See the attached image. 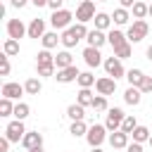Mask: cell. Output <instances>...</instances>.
<instances>
[{
	"label": "cell",
	"instance_id": "38",
	"mask_svg": "<svg viewBox=\"0 0 152 152\" xmlns=\"http://www.w3.org/2000/svg\"><path fill=\"white\" fill-rule=\"evenodd\" d=\"M93 109H95V112H107V109H109V107H107V95H95Z\"/></svg>",
	"mask_w": 152,
	"mask_h": 152
},
{
	"label": "cell",
	"instance_id": "40",
	"mask_svg": "<svg viewBox=\"0 0 152 152\" xmlns=\"http://www.w3.org/2000/svg\"><path fill=\"white\" fill-rule=\"evenodd\" d=\"M0 76H10V57L2 52L0 57Z\"/></svg>",
	"mask_w": 152,
	"mask_h": 152
},
{
	"label": "cell",
	"instance_id": "41",
	"mask_svg": "<svg viewBox=\"0 0 152 152\" xmlns=\"http://www.w3.org/2000/svg\"><path fill=\"white\" fill-rule=\"evenodd\" d=\"M140 90H142V95L152 93V76H145V78H142V83H140Z\"/></svg>",
	"mask_w": 152,
	"mask_h": 152
},
{
	"label": "cell",
	"instance_id": "12",
	"mask_svg": "<svg viewBox=\"0 0 152 152\" xmlns=\"http://www.w3.org/2000/svg\"><path fill=\"white\" fill-rule=\"evenodd\" d=\"M24 93H26V88H24V86H19V83H14V81H7V83L2 86V97H10V100H19Z\"/></svg>",
	"mask_w": 152,
	"mask_h": 152
},
{
	"label": "cell",
	"instance_id": "22",
	"mask_svg": "<svg viewBox=\"0 0 152 152\" xmlns=\"http://www.w3.org/2000/svg\"><path fill=\"white\" fill-rule=\"evenodd\" d=\"M40 43H43L45 50H52V48H57V43H62V36H57V31H48L40 38Z\"/></svg>",
	"mask_w": 152,
	"mask_h": 152
},
{
	"label": "cell",
	"instance_id": "7",
	"mask_svg": "<svg viewBox=\"0 0 152 152\" xmlns=\"http://www.w3.org/2000/svg\"><path fill=\"white\" fill-rule=\"evenodd\" d=\"M24 133H26V128H24V121H19V119H14L5 126V135H7L10 142H21Z\"/></svg>",
	"mask_w": 152,
	"mask_h": 152
},
{
	"label": "cell",
	"instance_id": "2",
	"mask_svg": "<svg viewBox=\"0 0 152 152\" xmlns=\"http://www.w3.org/2000/svg\"><path fill=\"white\" fill-rule=\"evenodd\" d=\"M71 19H74V14L69 12V10H55L52 12V17H50V24H52V28L55 31H64V28H69L71 26Z\"/></svg>",
	"mask_w": 152,
	"mask_h": 152
},
{
	"label": "cell",
	"instance_id": "8",
	"mask_svg": "<svg viewBox=\"0 0 152 152\" xmlns=\"http://www.w3.org/2000/svg\"><path fill=\"white\" fill-rule=\"evenodd\" d=\"M7 36L19 40V38L28 36V26H24L21 19H7Z\"/></svg>",
	"mask_w": 152,
	"mask_h": 152
},
{
	"label": "cell",
	"instance_id": "27",
	"mask_svg": "<svg viewBox=\"0 0 152 152\" xmlns=\"http://www.w3.org/2000/svg\"><path fill=\"white\" fill-rule=\"evenodd\" d=\"M24 88H26V95H38V93L43 90V83H40V78H36V76H31V78H26V83H24Z\"/></svg>",
	"mask_w": 152,
	"mask_h": 152
},
{
	"label": "cell",
	"instance_id": "23",
	"mask_svg": "<svg viewBox=\"0 0 152 152\" xmlns=\"http://www.w3.org/2000/svg\"><path fill=\"white\" fill-rule=\"evenodd\" d=\"M71 64H74V57H71L69 50H62V52L55 55V66L57 69H64V66H71Z\"/></svg>",
	"mask_w": 152,
	"mask_h": 152
},
{
	"label": "cell",
	"instance_id": "10",
	"mask_svg": "<svg viewBox=\"0 0 152 152\" xmlns=\"http://www.w3.org/2000/svg\"><path fill=\"white\" fill-rule=\"evenodd\" d=\"M78 69H76V64H71V66H64V69H57V74H55V78H57V83H74L76 78H78Z\"/></svg>",
	"mask_w": 152,
	"mask_h": 152
},
{
	"label": "cell",
	"instance_id": "36",
	"mask_svg": "<svg viewBox=\"0 0 152 152\" xmlns=\"http://www.w3.org/2000/svg\"><path fill=\"white\" fill-rule=\"evenodd\" d=\"M14 114V104L10 97H2L0 100V116H12Z\"/></svg>",
	"mask_w": 152,
	"mask_h": 152
},
{
	"label": "cell",
	"instance_id": "39",
	"mask_svg": "<svg viewBox=\"0 0 152 152\" xmlns=\"http://www.w3.org/2000/svg\"><path fill=\"white\" fill-rule=\"evenodd\" d=\"M135 126H138V121H135V116H131V114H126V119H124V124H121V131H126V133L131 135Z\"/></svg>",
	"mask_w": 152,
	"mask_h": 152
},
{
	"label": "cell",
	"instance_id": "47",
	"mask_svg": "<svg viewBox=\"0 0 152 152\" xmlns=\"http://www.w3.org/2000/svg\"><path fill=\"white\" fill-rule=\"evenodd\" d=\"M31 2H33L36 7H45V5H48V0H31Z\"/></svg>",
	"mask_w": 152,
	"mask_h": 152
},
{
	"label": "cell",
	"instance_id": "25",
	"mask_svg": "<svg viewBox=\"0 0 152 152\" xmlns=\"http://www.w3.org/2000/svg\"><path fill=\"white\" fill-rule=\"evenodd\" d=\"M36 74H38L40 78H55L57 66H55V64H36Z\"/></svg>",
	"mask_w": 152,
	"mask_h": 152
},
{
	"label": "cell",
	"instance_id": "24",
	"mask_svg": "<svg viewBox=\"0 0 152 152\" xmlns=\"http://www.w3.org/2000/svg\"><path fill=\"white\" fill-rule=\"evenodd\" d=\"M128 19H131V14H128V10H126V7H116V10H114V14H112V21H114L116 26L128 24Z\"/></svg>",
	"mask_w": 152,
	"mask_h": 152
},
{
	"label": "cell",
	"instance_id": "30",
	"mask_svg": "<svg viewBox=\"0 0 152 152\" xmlns=\"http://www.w3.org/2000/svg\"><path fill=\"white\" fill-rule=\"evenodd\" d=\"M131 135H133V140H135V142H147L152 133H150V128H147V126H140V124H138V126L133 128V133H131Z\"/></svg>",
	"mask_w": 152,
	"mask_h": 152
},
{
	"label": "cell",
	"instance_id": "49",
	"mask_svg": "<svg viewBox=\"0 0 152 152\" xmlns=\"http://www.w3.org/2000/svg\"><path fill=\"white\" fill-rule=\"evenodd\" d=\"M28 152H45V150H43V145H40V147H33V150H28Z\"/></svg>",
	"mask_w": 152,
	"mask_h": 152
},
{
	"label": "cell",
	"instance_id": "6",
	"mask_svg": "<svg viewBox=\"0 0 152 152\" xmlns=\"http://www.w3.org/2000/svg\"><path fill=\"white\" fill-rule=\"evenodd\" d=\"M102 66H104V71H107V76H112V78H121V76H126V69H124V64H121V59L114 55V57H107L104 62H102Z\"/></svg>",
	"mask_w": 152,
	"mask_h": 152
},
{
	"label": "cell",
	"instance_id": "46",
	"mask_svg": "<svg viewBox=\"0 0 152 152\" xmlns=\"http://www.w3.org/2000/svg\"><path fill=\"white\" fill-rule=\"evenodd\" d=\"M119 2H121V7H126V10H131V7H133V5L138 2V0H119Z\"/></svg>",
	"mask_w": 152,
	"mask_h": 152
},
{
	"label": "cell",
	"instance_id": "4",
	"mask_svg": "<svg viewBox=\"0 0 152 152\" xmlns=\"http://www.w3.org/2000/svg\"><path fill=\"white\" fill-rule=\"evenodd\" d=\"M104 138H107V126H102V124H93L86 133V140L90 147H100L104 142Z\"/></svg>",
	"mask_w": 152,
	"mask_h": 152
},
{
	"label": "cell",
	"instance_id": "20",
	"mask_svg": "<svg viewBox=\"0 0 152 152\" xmlns=\"http://www.w3.org/2000/svg\"><path fill=\"white\" fill-rule=\"evenodd\" d=\"M66 116H69L71 121H83V119H86V107L78 104V102L69 104V107H66Z\"/></svg>",
	"mask_w": 152,
	"mask_h": 152
},
{
	"label": "cell",
	"instance_id": "16",
	"mask_svg": "<svg viewBox=\"0 0 152 152\" xmlns=\"http://www.w3.org/2000/svg\"><path fill=\"white\" fill-rule=\"evenodd\" d=\"M43 36H45V19H40V17L31 19V24H28V38H43Z\"/></svg>",
	"mask_w": 152,
	"mask_h": 152
},
{
	"label": "cell",
	"instance_id": "1",
	"mask_svg": "<svg viewBox=\"0 0 152 152\" xmlns=\"http://www.w3.org/2000/svg\"><path fill=\"white\" fill-rule=\"evenodd\" d=\"M147 33H150L147 21L145 19H133V24L126 31V38H128V43H140L142 38H147Z\"/></svg>",
	"mask_w": 152,
	"mask_h": 152
},
{
	"label": "cell",
	"instance_id": "18",
	"mask_svg": "<svg viewBox=\"0 0 152 152\" xmlns=\"http://www.w3.org/2000/svg\"><path fill=\"white\" fill-rule=\"evenodd\" d=\"M86 40H88V45H93V48H102V45L107 43V33L100 31V28H93V31H88Z\"/></svg>",
	"mask_w": 152,
	"mask_h": 152
},
{
	"label": "cell",
	"instance_id": "28",
	"mask_svg": "<svg viewBox=\"0 0 152 152\" xmlns=\"http://www.w3.org/2000/svg\"><path fill=\"white\" fill-rule=\"evenodd\" d=\"M93 100H95V95L90 93V88H81L78 95H76V102L83 104V107H93Z\"/></svg>",
	"mask_w": 152,
	"mask_h": 152
},
{
	"label": "cell",
	"instance_id": "44",
	"mask_svg": "<svg viewBox=\"0 0 152 152\" xmlns=\"http://www.w3.org/2000/svg\"><path fill=\"white\" fill-rule=\"evenodd\" d=\"M10 145H12V142L7 140V135H2V138H0V152H7V150H10Z\"/></svg>",
	"mask_w": 152,
	"mask_h": 152
},
{
	"label": "cell",
	"instance_id": "48",
	"mask_svg": "<svg viewBox=\"0 0 152 152\" xmlns=\"http://www.w3.org/2000/svg\"><path fill=\"white\" fill-rule=\"evenodd\" d=\"M145 55H147V59H150V62H152V45H150V48H147V52H145Z\"/></svg>",
	"mask_w": 152,
	"mask_h": 152
},
{
	"label": "cell",
	"instance_id": "33",
	"mask_svg": "<svg viewBox=\"0 0 152 152\" xmlns=\"http://www.w3.org/2000/svg\"><path fill=\"white\" fill-rule=\"evenodd\" d=\"M28 114H31V107H28L26 102H17V104H14V114H12L14 119H19V121H24V119H26Z\"/></svg>",
	"mask_w": 152,
	"mask_h": 152
},
{
	"label": "cell",
	"instance_id": "3",
	"mask_svg": "<svg viewBox=\"0 0 152 152\" xmlns=\"http://www.w3.org/2000/svg\"><path fill=\"white\" fill-rule=\"evenodd\" d=\"M95 0H81L78 2V7H76V21H81V24H88V21H93L95 19Z\"/></svg>",
	"mask_w": 152,
	"mask_h": 152
},
{
	"label": "cell",
	"instance_id": "21",
	"mask_svg": "<svg viewBox=\"0 0 152 152\" xmlns=\"http://www.w3.org/2000/svg\"><path fill=\"white\" fill-rule=\"evenodd\" d=\"M93 21H95V28H100V31H109V26H112V14H107V12H97Z\"/></svg>",
	"mask_w": 152,
	"mask_h": 152
},
{
	"label": "cell",
	"instance_id": "52",
	"mask_svg": "<svg viewBox=\"0 0 152 152\" xmlns=\"http://www.w3.org/2000/svg\"><path fill=\"white\" fill-rule=\"evenodd\" d=\"M147 142H150V147H152V135H150V140H147Z\"/></svg>",
	"mask_w": 152,
	"mask_h": 152
},
{
	"label": "cell",
	"instance_id": "50",
	"mask_svg": "<svg viewBox=\"0 0 152 152\" xmlns=\"http://www.w3.org/2000/svg\"><path fill=\"white\" fill-rule=\"evenodd\" d=\"M90 152H104L102 147H90Z\"/></svg>",
	"mask_w": 152,
	"mask_h": 152
},
{
	"label": "cell",
	"instance_id": "15",
	"mask_svg": "<svg viewBox=\"0 0 152 152\" xmlns=\"http://www.w3.org/2000/svg\"><path fill=\"white\" fill-rule=\"evenodd\" d=\"M124 102H126V104H131V107H138V104L142 102V90H140V88H135V86H128V88H126V93H124Z\"/></svg>",
	"mask_w": 152,
	"mask_h": 152
},
{
	"label": "cell",
	"instance_id": "34",
	"mask_svg": "<svg viewBox=\"0 0 152 152\" xmlns=\"http://www.w3.org/2000/svg\"><path fill=\"white\" fill-rule=\"evenodd\" d=\"M131 10H133V19H145V17H147V10H150V5H145L142 0H138V2H135Z\"/></svg>",
	"mask_w": 152,
	"mask_h": 152
},
{
	"label": "cell",
	"instance_id": "11",
	"mask_svg": "<svg viewBox=\"0 0 152 152\" xmlns=\"http://www.w3.org/2000/svg\"><path fill=\"white\" fill-rule=\"evenodd\" d=\"M83 59H86V64L93 69V66H100L104 59H102V55H100V48H93V45H88L86 50H83Z\"/></svg>",
	"mask_w": 152,
	"mask_h": 152
},
{
	"label": "cell",
	"instance_id": "17",
	"mask_svg": "<svg viewBox=\"0 0 152 152\" xmlns=\"http://www.w3.org/2000/svg\"><path fill=\"white\" fill-rule=\"evenodd\" d=\"M81 38H78V33L74 31V26H69V28H64L62 31V45H64V50H71V48H76V43H78Z\"/></svg>",
	"mask_w": 152,
	"mask_h": 152
},
{
	"label": "cell",
	"instance_id": "45",
	"mask_svg": "<svg viewBox=\"0 0 152 152\" xmlns=\"http://www.w3.org/2000/svg\"><path fill=\"white\" fill-rule=\"evenodd\" d=\"M26 2H31V0H10V5H12V7H17V10L26 7Z\"/></svg>",
	"mask_w": 152,
	"mask_h": 152
},
{
	"label": "cell",
	"instance_id": "9",
	"mask_svg": "<svg viewBox=\"0 0 152 152\" xmlns=\"http://www.w3.org/2000/svg\"><path fill=\"white\" fill-rule=\"evenodd\" d=\"M95 90H97V95H112V93L116 90V78H112V76H100V78L95 81Z\"/></svg>",
	"mask_w": 152,
	"mask_h": 152
},
{
	"label": "cell",
	"instance_id": "51",
	"mask_svg": "<svg viewBox=\"0 0 152 152\" xmlns=\"http://www.w3.org/2000/svg\"><path fill=\"white\" fill-rule=\"evenodd\" d=\"M147 14H150V17H152V5H150V10H147Z\"/></svg>",
	"mask_w": 152,
	"mask_h": 152
},
{
	"label": "cell",
	"instance_id": "14",
	"mask_svg": "<svg viewBox=\"0 0 152 152\" xmlns=\"http://www.w3.org/2000/svg\"><path fill=\"white\" fill-rule=\"evenodd\" d=\"M128 138H131V135H128L126 131H121V128H119V131L109 133V145H112L114 150H126V145H128Z\"/></svg>",
	"mask_w": 152,
	"mask_h": 152
},
{
	"label": "cell",
	"instance_id": "29",
	"mask_svg": "<svg viewBox=\"0 0 152 152\" xmlns=\"http://www.w3.org/2000/svg\"><path fill=\"white\" fill-rule=\"evenodd\" d=\"M88 128H90V126H86V121H71V126H69V133H71L74 138H86Z\"/></svg>",
	"mask_w": 152,
	"mask_h": 152
},
{
	"label": "cell",
	"instance_id": "43",
	"mask_svg": "<svg viewBox=\"0 0 152 152\" xmlns=\"http://www.w3.org/2000/svg\"><path fill=\"white\" fill-rule=\"evenodd\" d=\"M62 5H64V0H48V7L55 12V10H62Z\"/></svg>",
	"mask_w": 152,
	"mask_h": 152
},
{
	"label": "cell",
	"instance_id": "42",
	"mask_svg": "<svg viewBox=\"0 0 152 152\" xmlns=\"http://www.w3.org/2000/svg\"><path fill=\"white\" fill-rule=\"evenodd\" d=\"M126 152H142V142H135V140L128 142L126 145Z\"/></svg>",
	"mask_w": 152,
	"mask_h": 152
},
{
	"label": "cell",
	"instance_id": "5",
	"mask_svg": "<svg viewBox=\"0 0 152 152\" xmlns=\"http://www.w3.org/2000/svg\"><path fill=\"white\" fill-rule=\"evenodd\" d=\"M124 119H126L124 109H119V107H112V109H107V119H104V126H107V131H109V133L119 131V128H121V124H124Z\"/></svg>",
	"mask_w": 152,
	"mask_h": 152
},
{
	"label": "cell",
	"instance_id": "35",
	"mask_svg": "<svg viewBox=\"0 0 152 152\" xmlns=\"http://www.w3.org/2000/svg\"><path fill=\"white\" fill-rule=\"evenodd\" d=\"M36 64H55V55L50 52V50H40L38 55H36Z\"/></svg>",
	"mask_w": 152,
	"mask_h": 152
},
{
	"label": "cell",
	"instance_id": "26",
	"mask_svg": "<svg viewBox=\"0 0 152 152\" xmlns=\"http://www.w3.org/2000/svg\"><path fill=\"white\" fill-rule=\"evenodd\" d=\"M142 78H145L142 69H131V71H126V81H128V86H135V88H140Z\"/></svg>",
	"mask_w": 152,
	"mask_h": 152
},
{
	"label": "cell",
	"instance_id": "31",
	"mask_svg": "<svg viewBox=\"0 0 152 152\" xmlns=\"http://www.w3.org/2000/svg\"><path fill=\"white\" fill-rule=\"evenodd\" d=\"M2 52H5L7 57L19 55V40H17V38H7V40L2 43Z\"/></svg>",
	"mask_w": 152,
	"mask_h": 152
},
{
	"label": "cell",
	"instance_id": "32",
	"mask_svg": "<svg viewBox=\"0 0 152 152\" xmlns=\"http://www.w3.org/2000/svg\"><path fill=\"white\" fill-rule=\"evenodd\" d=\"M95 81H97V78H95L90 71H81V74H78V78H76V83H78L81 88H93V86H95Z\"/></svg>",
	"mask_w": 152,
	"mask_h": 152
},
{
	"label": "cell",
	"instance_id": "19",
	"mask_svg": "<svg viewBox=\"0 0 152 152\" xmlns=\"http://www.w3.org/2000/svg\"><path fill=\"white\" fill-rule=\"evenodd\" d=\"M107 43L116 50V48H121V45H126L128 43V38H126V33L124 31H119V28H112L109 33H107Z\"/></svg>",
	"mask_w": 152,
	"mask_h": 152
},
{
	"label": "cell",
	"instance_id": "13",
	"mask_svg": "<svg viewBox=\"0 0 152 152\" xmlns=\"http://www.w3.org/2000/svg\"><path fill=\"white\" fill-rule=\"evenodd\" d=\"M21 145H24L26 150L40 147V145H43V133H38V131H26L24 138H21Z\"/></svg>",
	"mask_w": 152,
	"mask_h": 152
},
{
	"label": "cell",
	"instance_id": "53",
	"mask_svg": "<svg viewBox=\"0 0 152 152\" xmlns=\"http://www.w3.org/2000/svg\"><path fill=\"white\" fill-rule=\"evenodd\" d=\"M95 2H107V0H95Z\"/></svg>",
	"mask_w": 152,
	"mask_h": 152
},
{
	"label": "cell",
	"instance_id": "37",
	"mask_svg": "<svg viewBox=\"0 0 152 152\" xmlns=\"http://www.w3.org/2000/svg\"><path fill=\"white\" fill-rule=\"evenodd\" d=\"M114 55H116V57H119L121 62H124V59H128V57L133 55V48H131V43H126V45L116 48V50H114Z\"/></svg>",
	"mask_w": 152,
	"mask_h": 152
}]
</instances>
